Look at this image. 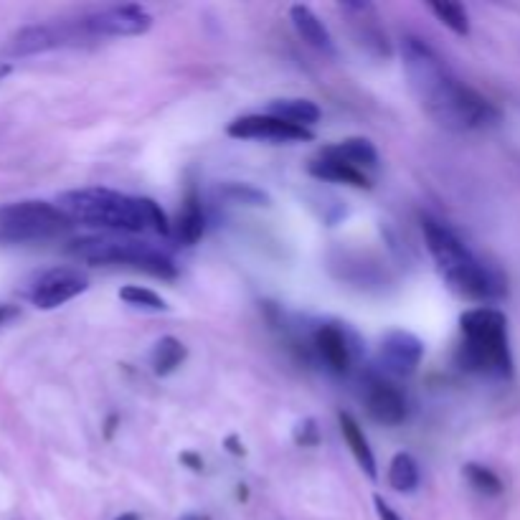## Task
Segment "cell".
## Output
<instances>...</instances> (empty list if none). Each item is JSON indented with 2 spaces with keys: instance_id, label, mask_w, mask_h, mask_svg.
I'll list each match as a JSON object with an SVG mask.
<instances>
[{
  "instance_id": "cell-5",
  "label": "cell",
  "mask_w": 520,
  "mask_h": 520,
  "mask_svg": "<svg viewBox=\"0 0 520 520\" xmlns=\"http://www.w3.org/2000/svg\"><path fill=\"white\" fill-rule=\"evenodd\" d=\"M66 252L82 259L87 264H102V267H130L145 274H153L160 280H173L178 274L176 262L160 249L150 244L127 239H110V236H87V239L72 241Z\"/></svg>"
},
{
  "instance_id": "cell-29",
  "label": "cell",
  "mask_w": 520,
  "mask_h": 520,
  "mask_svg": "<svg viewBox=\"0 0 520 520\" xmlns=\"http://www.w3.org/2000/svg\"><path fill=\"white\" fill-rule=\"evenodd\" d=\"M181 460L186 462V465L191 467L193 472H201V470H203V460H201V457H196V455H193V452H186V455H183Z\"/></svg>"
},
{
  "instance_id": "cell-15",
  "label": "cell",
  "mask_w": 520,
  "mask_h": 520,
  "mask_svg": "<svg viewBox=\"0 0 520 520\" xmlns=\"http://www.w3.org/2000/svg\"><path fill=\"white\" fill-rule=\"evenodd\" d=\"M290 18L292 26H295V31L300 33V39L305 41V44H310L312 49L323 51V54H333V36H330L328 26L312 13V8L297 3V6L290 8Z\"/></svg>"
},
{
  "instance_id": "cell-9",
  "label": "cell",
  "mask_w": 520,
  "mask_h": 520,
  "mask_svg": "<svg viewBox=\"0 0 520 520\" xmlns=\"http://www.w3.org/2000/svg\"><path fill=\"white\" fill-rule=\"evenodd\" d=\"M89 290V280L79 269L74 267H56L49 269L33 282L28 300L39 310H56V307L66 305L69 300L79 297Z\"/></svg>"
},
{
  "instance_id": "cell-7",
  "label": "cell",
  "mask_w": 520,
  "mask_h": 520,
  "mask_svg": "<svg viewBox=\"0 0 520 520\" xmlns=\"http://www.w3.org/2000/svg\"><path fill=\"white\" fill-rule=\"evenodd\" d=\"M84 31L92 39H122V36H143L153 26V16L137 3L127 6H112L94 11L89 16L79 18Z\"/></svg>"
},
{
  "instance_id": "cell-10",
  "label": "cell",
  "mask_w": 520,
  "mask_h": 520,
  "mask_svg": "<svg viewBox=\"0 0 520 520\" xmlns=\"http://www.w3.org/2000/svg\"><path fill=\"white\" fill-rule=\"evenodd\" d=\"M229 137L236 140H280V143H300V140H312V132L307 127L290 125L274 115H244L236 117L226 127Z\"/></svg>"
},
{
  "instance_id": "cell-32",
  "label": "cell",
  "mask_w": 520,
  "mask_h": 520,
  "mask_svg": "<svg viewBox=\"0 0 520 520\" xmlns=\"http://www.w3.org/2000/svg\"><path fill=\"white\" fill-rule=\"evenodd\" d=\"M115 520H143V518H140L137 513H122V515H117Z\"/></svg>"
},
{
  "instance_id": "cell-23",
  "label": "cell",
  "mask_w": 520,
  "mask_h": 520,
  "mask_svg": "<svg viewBox=\"0 0 520 520\" xmlns=\"http://www.w3.org/2000/svg\"><path fill=\"white\" fill-rule=\"evenodd\" d=\"M462 472H465V480L470 482L472 488L480 495H485V498H495V495L503 493V480H500L490 467L477 465V462H467Z\"/></svg>"
},
{
  "instance_id": "cell-27",
  "label": "cell",
  "mask_w": 520,
  "mask_h": 520,
  "mask_svg": "<svg viewBox=\"0 0 520 520\" xmlns=\"http://www.w3.org/2000/svg\"><path fill=\"white\" fill-rule=\"evenodd\" d=\"M373 503H376V513L381 520H401V515L396 513V510L391 508V505L386 503L384 498H378V495H376V498H373Z\"/></svg>"
},
{
  "instance_id": "cell-3",
  "label": "cell",
  "mask_w": 520,
  "mask_h": 520,
  "mask_svg": "<svg viewBox=\"0 0 520 520\" xmlns=\"http://www.w3.org/2000/svg\"><path fill=\"white\" fill-rule=\"evenodd\" d=\"M422 231L439 274L457 295L475 302H493L505 295L503 277L485 262H480L449 226L424 216Z\"/></svg>"
},
{
  "instance_id": "cell-30",
  "label": "cell",
  "mask_w": 520,
  "mask_h": 520,
  "mask_svg": "<svg viewBox=\"0 0 520 520\" xmlns=\"http://www.w3.org/2000/svg\"><path fill=\"white\" fill-rule=\"evenodd\" d=\"M226 444H229L231 455H244V444H239V439H236V437L226 439Z\"/></svg>"
},
{
  "instance_id": "cell-11",
  "label": "cell",
  "mask_w": 520,
  "mask_h": 520,
  "mask_svg": "<svg viewBox=\"0 0 520 520\" xmlns=\"http://www.w3.org/2000/svg\"><path fill=\"white\" fill-rule=\"evenodd\" d=\"M424 358V343L409 330H391L378 348V363L394 376H411Z\"/></svg>"
},
{
  "instance_id": "cell-12",
  "label": "cell",
  "mask_w": 520,
  "mask_h": 520,
  "mask_svg": "<svg viewBox=\"0 0 520 520\" xmlns=\"http://www.w3.org/2000/svg\"><path fill=\"white\" fill-rule=\"evenodd\" d=\"M366 409L373 422L384 427H399L406 419V401L399 389L386 381H371L366 389Z\"/></svg>"
},
{
  "instance_id": "cell-6",
  "label": "cell",
  "mask_w": 520,
  "mask_h": 520,
  "mask_svg": "<svg viewBox=\"0 0 520 520\" xmlns=\"http://www.w3.org/2000/svg\"><path fill=\"white\" fill-rule=\"evenodd\" d=\"M74 221L56 203L18 201L0 206V244H33L66 234Z\"/></svg>"
},
{
  "instance_id": "cell-31",
  "label": "cell",
  "mask_w": 520,
  "mask_h": 520,
  "mask_svg": "<svg viewBox=\"0 0 520 520\" xmlns=\"http://www.w3.org/2000/svg\"><path fill=\"white\" fill-rule=\"evenodd\" d=\"M181 520H211V518H208V515H203V513H188V515H183Z\"/></svg>"
},
{
  "instance_id": "cell-17",
  "label": "cell",
  "mask_w": 520,
  "mask_h": 520,
  "mask_svg": "<svg viewBox=\"0 0 520 520\" xmlns=\"http://www.w3.org/2000/svg\"><path fill=\"white\" fill-rule=\"evenodd\" d=\"M203 229H206V219H203L201 198H198L196 191H188L186 201H183L181 211L176 216V224H173V234H176L178 244L193 247L201 241Z\"/></svg>"
},
{
  "instance_id": "cell-18",
  "label": "cell",
  "mask_w": 520,
  "mask_h": 520,
  "mask_svg": "<svg viewBox=\"0 0 520 520\" xmlns=\"http://www.w3.org/2000/svg\"><path fill=\"white\" fill-rule=\"evenodd\" d=\"M310 176L318 178V181H328V183H343V186H353V188H373L371 178L363 173V170L353 168V165H345L338 163V160H330V158H320V160H312L310 163Z\"/></svg>"
},
{
  "instance_id": "cell-26",
  "label": "cell",
  "mask_w": 520,
  "mask_h": 520,
  "mask_svg": "<svg viewBox=\"0 0 520 520\" xmlns=\"http://www.w3.org/2000/svg\"><path fill=\"white\" fill-rule=\"evenodd\" d=\"M295 442L300 447H315L320 442V429L315 424V419H305L295 427Z\"/></svg>"
},
{
  "instance_id": "cell-24",
  "label": "cell",
  "mask_w": 520,
  "mask_h": 520,
  "mask_svg": "<svg viewBox=\"0 0 520 520\" xmlns=\"http://www.w3.org/2000/svg\"><path fill=\"white\" fill-rule=\"evenodd\" d=\"M120 300L125 305L137 307V310H145V312H168L170 305L158 295V292L148 290V287H140V285H127L120 290Z\"/></svg>"
},
{
  "instance_id": "cell-20",
  "label": "cell",
  "mask_w": 520,
  "mask_h": 520,
  "mask_svg": "<svg viewBox=\"0 0 520 520\" xmlns=\"http://www.w3.org/2000/svg\"><path fill=\"white\" fill-rule=\"evenodd\" d=\"M188 358V348L173 335H163L150 351V366H153L155 376H170L173 371L183 366Z\"/></svg>"
},
{
  "instance_id": "cell-28",
  "label": "cell",
  "mask_w": 520,
  "mask_h": 520,
  "mask_svg": "<svg viewBox=\"0 0 520 520\" xmlns=\"http://www.w3.org/2000/svg\"><path fill=\"white\" fill-rule=\"evenodd\" d=\"M16 315H18V307L16 305H3V302H0V325L11 323V320L16 318Z\"/></svg>"
},
{
  "instance_id": "cell-19",
  "label": "cell",
  "mask_w": 520,
  "mask_h": 520,
  "mask_svg": "<svg viewBox=\"0 0 520 520\" xmlns=\"http://www.w3.org/2000/svg\"><path fill=\"white\" fill-rule=\"evenodd\" d=\"M267 115L280 117V120L290 122L297 127H310L320 120V107L310 99L302 97H290V99H274L269 102Z\"/></svg>"
},
{
  "instance_id": "cell-8",
  "label": "cell",
  "mask_w": 520,
  "mask_h": 520,
  "mask_svg": "<svg viewBox=\"0 0 520 520\" xmlns=\"http://www.w3.org/2000/svg\"><path fill=\"white\" fill-rule=\"evenodd\" d=\"M84 41H94L84 31L82 21L72 23H41V26H26L13 36L11 51L16 56L44 54L51 49H64V46H79Z\"/></svg>"
},
{
  "instance_id": "cell-14",
  "label": "cell",
  "mask_w": 520,
  "mask_h": 520,
  "mask_svg": "<svg viewBox=\"0 0 520 520\" xmlns=\"http://www.w3.org/2000/svg\"><path fill=\"white\" fill-rule=\"evenodd\" d=\"M320 158L338 160V163L353 165V168L363 170V168H376L378 150L371 140H366V137H348V140H340V143L323 148Z\"/></svg>"
},
{
  "instance_id": "cell-13",
  "label": "cell",
  "mask_w": 520,
  "mask_h": 520,
  "mask_svg": "<svg viewBox=\"0 0 520 520\" xmlns=\"http://www.w3.org/2000/svg\"><path fill=\"white\" fill-rule=\"evenodd\" d=\"M315 351L320 353V358H323L330 371L345 373L351 368V345H348V338H345V333L338 325L318 328V333H315Z\"/></svg>"
},
{
  "instance_id": "cell-16",
  "label": "cell",
  "mask_w": 520,
  "mask_h": 520,
  "mask_svg": "<svg viewBox=\"0 0 520 520\" xmlns=\"http://www.w3.org/2000/svg\"><path fill=\"white\" fill-rule=\"evenodd\" d=\"M338 424H340V432H343L345 444L351 447L353 457H356V462H358V465H361V470L366 472V475L371 477V480H376V477H378L376 457H373L371 444H368V437H366V434H363L361 424L356 422V416L348 414V411H340Z\"/></svg>"
},
{
  "instance_id": "cell-2",
  "label": "cell",
  "mask_w": 520,
  "mask_h": 520,
  "mask_svg": "<svg viewBox=\"0 0 520 520\" xmlns=\"http://www.w3.org/2000/svg\"><path fill=\"white\" fill-rule=\"evenodd\" d=\"M56 206L74 224L97 226V229L122 231V234H168L170 224L163 208L145 196H127L110 188H79L56 198Z\"/></svg>"
},
{
  "instance_id": "cell-1",
  "label": "cell",
  "mask_w": 520,
  "mask_h": 520,
  "mask_svg": "<svg viewBox=\"0 0 520 520\" xmlns=\"http://www.w3.org/2000/svg\"><path fill=\"white\" fill-rule=\"evenodd\" d=\"M401 59L411 92L437 125L455 132H470L493 127L500 120L498 107L460 82L442 56L419 36H404Z\"/></svg>"
},
{
  "instance_id": "cell-25",
  "label": "cell",
  "mask_w": 520,
  "mask_h": 520,
  "mask_svg": "<svg viewBox=\"0 0 520 520\" xmlns=\"http://www.w3.org/2000/svg\"><path fill=\"white\" fill-rule=\"evenodd\" d=\"M221 193H224L231 203H244V206H269L267 193L249 186V183H226V186H221Z\"/></svg>"
},
{
  "instance_id": "cell-22",
  "label": "cell",
  "mask_w": 520,
  "mask_h": 520,
  "mask_svg": "<svg viewBox=\"0 0 520 520\" xmlns=\"http://www.w3.org/2000/svg\"><path fill=\"white\" fill-rule=\"evenodd\" d=\"M429 11L437 16L439 23L449 28L457 36H470V16L462 3H452V0H432Z\"/></svg>"
},
{
  "instance_id": "cell-4",
  "label": "cell",
  "mask_w": 520,
  "mask_h": 520,
  "mask_svg": "<svg viewBox=\"0 0 520 520\" xmlns=\"http://www.w3.org/2000/svg\"><path fill=\"white\" fill-rule=\"evenodd\" d=\"M462 345L457 361L465 371L508 378L513 373V353L508 343V318L495 307H475L462 312Z\"/></svg>"
},
{
  "instance_id": "cell-21",
  "label": "cell",
  "mask_w": 520,
  "mask_h": 520,
  "mask_svg": "<svg viewBox=\"0 0 520 520\" xmlns=\"http://www.w3.org/2000/svg\"><path fill=\"white\" fill-rule=\"evenodd\" d=\"M389 485L396 493H414L419 485V462L409 452L394 455L389 465Z\"/></svg>"
}]
</instances>
